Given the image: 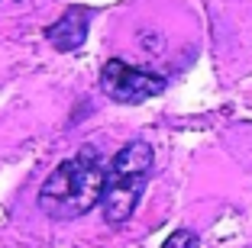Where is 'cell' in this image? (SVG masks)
<instances>
[{"label":"cell","mask_w":252,"mask_h":248,"mask_svg":"<svg viewBox=\"0 0 252 248\" xmlns=\"http://www.w3.org/2000/svg\"><path fill=\"white\" fill-rule=\"evenodd\" d=\"M45 39L59 52H74L88 39V16H84L81 10H68L62 20H55L52 26L45 29Z\"/></svg>","instance_id":"4"},{"label":"cell","mask_w":252,"mask_h":248,"mask_svg":"<svg viewBox=\"0 0 252 248\" xmlns=\"http://www.w3.org/2000/svg\"><path fill=\"white\" fill-rule=\"evenodd\" d=\"M110 174L120 177H146L152 171V148L149 142H126L110 161Z\"/></svg>","instance_id":"5"},{"label":"cell","mask_w":252,"mask_h":248,"mask_svg":"<svg viewBox=\"0 0 252 248\" xmlns=\"http://www.w3.org/2000/svg\"><path fill=\"white\" fill-rule=\"evenodd\" d=\"M142 190H146V177H120L107 171V187H104V197H100L104 219L110 226H123L126 219L136 213Z\"/></svg>","instance_id":"3"},{"label":"cell","mask_w":252,"mask_h":248,"mask_svg":"<svg viewBox=\"0 0 252 248\" xmlns=\"http://www.w3.org/2000/svg\"><path fill=\"white\" fill-rule=\"evenodd\" d=\"M100 90L117 103H142L149 97H158L165 90V78L152 71L133 68L120 58H110L100 71Z\"/></svg>","instance_id":"2"},{"label":"cell","mask_w":252,"mask_h":248,"mask_svg":"<svg viewBox=\"0 0 252 248\" xmlns=\"http://www.w3.org/2000/svg\"><path fill=\"white\" fill-rule=\"evenodd\" d=\"M107 187V168L94 145L62 161L39 190V210L52 219H78L91 213Z\"/></svg>","instance_id":"1"},{"label":"cell","mask_w":252,"mask_h":248,"mask_svg":"<svg viewBox=\"0 0 252 248\" xmlns=\"http://www.w3.org/2000/svg\"><path fill=\"white\" fill-rule=\"evenodd\" d=\"M162 248H200V239L191 229H175V232L162 242Z\"/></svg>","instance_id":"6"}]
</instances>
